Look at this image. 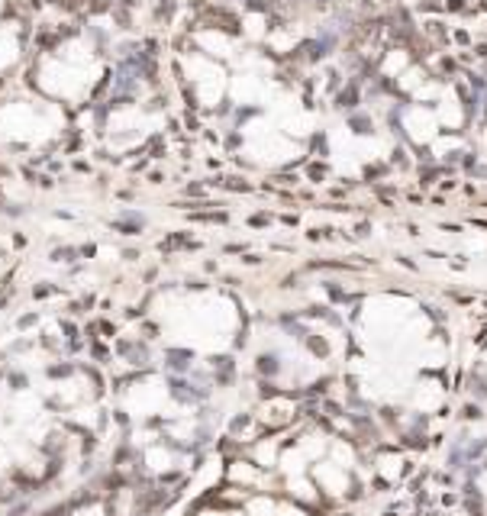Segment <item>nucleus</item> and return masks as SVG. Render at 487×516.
Listing matches in <instances>:
<instances>
[{
	"mask_svg": "<svg viewBox=\"0 0 487 516\" xmlns=\"http://www.w3.org/2000/svg\"><path fill=\"white\" fill-rule=\"evenodd\" d=\"M10 381H14V387H26V384H29L26 377H20V375H14V377H10Z\"/></svg>",
	"mask_w": 487,
	"mask_h": 516,
	"instance_id": "2",
	"label": "nucleus"
},
{
	"mask_svg": "<svg viewBox=\"0 0 487 516\" xmlns=\"http://www.w3.org/2000/svg\"><path fill=\"white\" fill-rule=\"evenodd\" d=\"M52 377H62V375H71V365H58V368H49Z\"/></svg>",
	"mask_w": 487,
	"mask_h": 516,
	"instance_id": "1",
	"label": "nucleus"
}]
</instances>
